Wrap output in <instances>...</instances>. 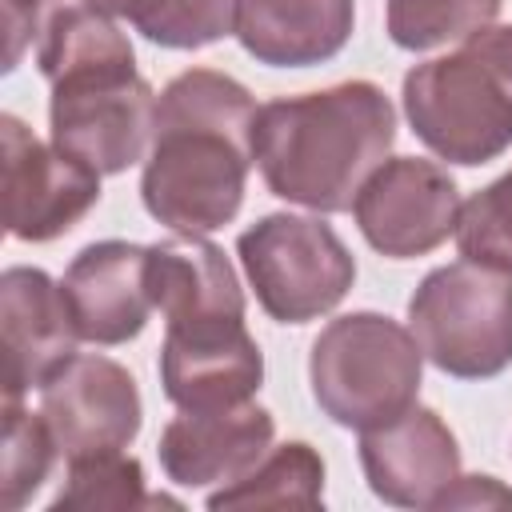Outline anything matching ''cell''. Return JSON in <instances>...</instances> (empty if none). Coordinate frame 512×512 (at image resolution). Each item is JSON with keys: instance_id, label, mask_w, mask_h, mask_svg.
Masks as SVG:
<instances>
[{"instance_id": "obj_17", "label": "cell", "mask_w": 512, "mask_h": 512, "mask_svg": "<svg viewBox=\"0 0 512 512\" xmlns=\"http://www.w3.org/2000/svg\"><path fill=\"white\" fill-rule=\"evenodd\" d=\"M148 292L160 316L204 320L244 316V288L220 244L204 236H168L148 244Z\"/></svg>"}, {"instance_id": "obj_21", "label": "cell", "mask_w": 512, "mask_h": 512, "mask_svg": "<svg viewBox=\"0 0 512 512\" xmlns=\"http://www.w3.org/2000/svg\"><path fill=\"white\" fill-rule=\"evenodd\" d=\"M500 8L504 0H388L384 24L396 48L428 52L488 28Z\"/></svg>"}, {"instance_id": "obj_11", "label": "cell", "mask_w": 512, "mask_h": 512, "mask_svg": "<svg viewBox=\"0 0 512 512\" xmlns=\"http://www.w3.org/2000/svg\"><path fill=\"white\" fill-rule=\"evenodd\" d=\"M40 416L64 460L128 448L144 424L136 376L108 356H72L44 388Z\"/></svg>"}, {"instance_id": "obj_22", "label": "cell", "mask_w": 512, "mask_h": 512, "mask_svg": "<svg viewBox=\"0 0 512 512\" xmlns=\"http://www.w3.org/2000/svg\"><path fill=\"white\" fill-rule=\"evenodd\" d=\"M60 448L40 412H24L20 400H4V464H0V504L20 512L48 480Z\"/></svg>"}, {"instance_id": "obj_12", "label": "cell", "mask_w": 512, "mask_h": 512, "mask_svg": "<svg viewBox=\"0 0 512 512\" xmlns=\"http://www.w3.org/2000/svg\"><path fill=\"white\" fill-rule=\"evenodd\" d=\"M368 488L392 508H436L460 476V444L440 412L412 404L396 420L360 432Z\"/></svg>"}, {"instance_id": "obj_8", "label": "cell", "mask_w": 512, "mask_h": 512, "mask_svg": "<svg viewBox=\"0 0 512 512\" xmlns=\"http://www.w3.org/2000/svg\"><path fill=\"white\" fill-rule=\"evenodd\" d=\"M4 224L12 240L48 244L76 228L100 200V172L60 144H44L32 128L4 112Z\"/></svg>"}, {"instance_id": "obj_1", "label": "cell", "mask_w": 512, "mask_h": 512, "mask_svg": "<svg viewBox=\"0 0 512 512\" xmlns=\"http://www.w3.org/2000/svg\"><path fill=\"white\" fill-rule=\"evenodd\" d=\"M252 92L216 68H188L156 96L140 200L180 236H208L236 220L252 160Z\"/></svg>"}, {"instance_id": "obj_19", "label": "cell", "mask_w": 512, "mask_h": 512, "mask_svg": "<svg viewBox=\"0 0 512 512\" xmlns=\"http://www.w3.org/2000/svg\"><path fill=\"white\" fill-rule=\"evenodd\" d=\"M144 508H180V500L144 492V464L116 452L72 456L60 492L48 500V512H144Z\"/></svg>"}, {"instance_id": "obj_14", "label": "cell", "mask_w": 512, "mask_h": 512, "mask_svg": "<svg viewBox=\"0 0 512 512\" xmlns=\"http://www.w3.org/2000/svg\"><path fill=\"white\" fill-rule=\"evenodd\" d=\"M276 420L268 408L244 400L228 408H204L172 416L160 432V468L176 488H220L252 472L272 448Z\"/></svg>"}, {"instance_id": "obj_6", "label": "cell", "mask_w": 512, "mask_h": 512, "mask_svg": "<svg viewBox=\"0 0 512 512\" xmlns=\"http://www.w3.org/2000/svg\"><path fill=\"white\" fill-rule=\"evenodd\" d=\"M408 328L444 376H500L512 364V272L476 260L432 268L408 300Z\"/></svg>"}, {"instance_id": "obj_13", "label": "cell", "mask_w": 512, "mask_h": 512, "mask_svg": "<svg viewBox=\"0 0 512 512\" xmlns=\"http://www.w3.org/2000/svg\"><path fill=\"white\" fill-rule=\"evenodd\" d=\"M0 320H4V400H20L44 388L76 356V324L64 288L28 264H12L0 276Z\"/></svg>"}, {"instance_id": "obj_7", "label": "cell", "mask_w": 512, "mask_h": 512, "mask_svg": "<svg viewBox=\"0 0 512 512\" xmlns=\"http://www.w3.org/2000/svg\"><path fill=\"white\" fill-rule=\"evenodd\" d=\"M236 256L260 308L280 324L332 312L356 280L348 244L320 216L268 212L236 236Z\"/></svg>"}, {"instance_id": "obj_2", "label": "cell", "mask_w": 512, "mask_h": 512, "mask_svg": "<svg viewBox=\"0 0 512 512\" xmlns=\"http://www.w3.org/2000/svg\"><path fill=\"white\" fill-rule=\"evenodd\" d=\"M36 68L48 80L52 144L116 176L144 160L152 144L156 92L136 72V52L116 16L64 4L44 20Z\"/></svg>"}, {"instance_id": "obj_24", "label": "cell", "mask_w": 512, "mask_h": 512, "mask_svg": "<svg viewBox=\"0 0 512 512\" xmlns=\"http://www.w3.org/2000/svg\"><path fill=\"white\" fill-rule=\"evenodd\" d=\"M472 504H512V488H500L496 476H456V484L436 500V508H472Z\"/></svg>"}, {"instance_id": "obj_23", "label": "cell", "mask_w": 512, "mask_h": 512, "mask_svg": "<svg viewBox=\"0 0 512 512\" xmlns=\"http://www.w3.org/2000/svg\"><path fill=\"white\" fill-rule=\"evenodd\" d=\"M456 244L464 260L512 272V172L496 176L468 204H460Z\"/></svg>"}, {"instance_id": "obj_10", "label": "cell", "mask_w": 512, "mask_h": 512, "mask_svg": "<svg viewBox=\"0 0 512 512\" xmlns=\"http://www.w3.org/2000/svg\"><path fill=\"white\" fill-rule=\"evenodd\" d=\"M264 356L244 316L172 320L160 344V388L176 408L204 412L256 396Z\"/></svg>"}, {"instance_id": "obj_4", "label": "cell", "mask_w": 512, "mask_h": 512, "mask_svg": "<svg viewBox=\"0 0 512 512\" xmlns=\"http://www.w3.org/2000/svg\"><path fill=\"white\" fill-rule=\"evenodd\" d=\"M404 116L448 164H488L512 148V24L472 32L456 52L404 72Z\"/></svg>"}, {"instance_id": "obj_16", "label": "cell", "mask_w": 512, "mask_h": 512, "mask_svg": "<svg viewBox=\"0 0 512 512\" xmlns=\"http://www.w3.org/2000/svg\"><path fill=\"white\" fill-rule=\"evenodd\" d=\"M356 0H240L236 40L268 68H312L344 52Z\"/></svg>"}, {"instance_id": "obj_9", "label": "cell", "mask_w": 512, "mask_h": 512, "mask_svg": "<svg viewBox=\"0 0 512 512\" xmlns=\"http://www.w3.org/2000/svg\"><path fill=\"white\" fill-rule=\"evenodd\" d=\"M356 228L388 260L436 252L460 224V188L436 160L392 156L356 192Z\"/></svg>"}, {"instance_id": "obj_18", "label": "cell", "mask_w": 512, "mask_h": 512, "mask_svg": "<svg viewBox=\"0 0 512 512\" xmlns=\"http://www.w3.org/2000/svg\"><path fill=\"white\" fill-rule=\"evenodd\" d=\"M320 504H324V460L304 440H288L280 448H268L252 472L208 492L212 512H228V508H320Z\"/></svg>"}, {"instance_id": "obj_15", "label": "cell", "mask_w": 512, "mask_h": 512, "mask_svg": "<svg viewBox=\"0 0 512 512\" xmlns=\"http://www.w3.org/2000/svg\"><path fill=\"white\" fill-rule=\"evenodd\" d=\"M60 288L80 340L104 348L128 344L144 332L148 312L156 308L148 292V244L96 240L72 256Z\"/></svg>"}, {"instance_id": "obj_20", "label": "cell", "mask_w": 512, "mask_h": 512, "mask_svg": "<svg viewBox=\"0 0 512 512\" xmlns=\"http://www.w3.org/2000/svg\"><path fill=\"white\" fill-rule=\"evenodd\" d=\"M240 0H124V20L160 48H208L236 36Z\"/></svg>"}, {"instance_id": "obj_5", "label": "cell", "mask_w": 512, "mask_h": 512, "mask_svg": "<svg viewBox=\"0 0 512 512\" xmlns=\"http://www.w3.org/2000/svg\"><path fill=\"white\" fill-rule=\"evenodd\" d=\"M424 352L412 328L384 312H344L320 328L308 380L320 412L352 432L380 428L420 396Z\"/></svg>"}, {"instance_id": "obj_3", "label": "cell", "mask_w": 512, "mask_h": 512, "mask_svg": "<svg viewBox=\"0 0 512 512\" xmlns=\"http://www.w3.org/2000/svg\"><path fill=\"white\" fill-rule=\"evenodd\" d=\"M396 144V108L372 80H344L256 108L252 160L272 196L320 216L348 212Z\"/></svg>"}]
</instances>
